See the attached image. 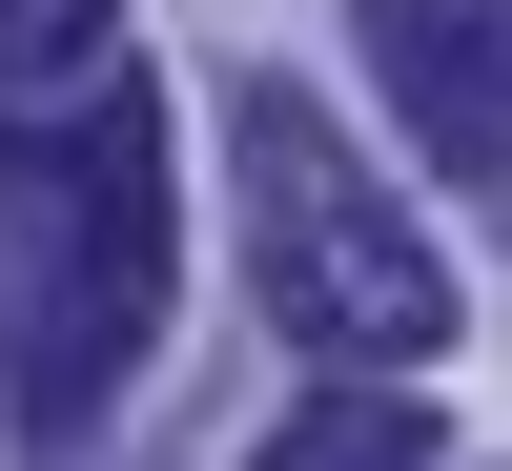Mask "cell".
<instances>
[{"instance_id": "1", "label": "cell", "mask_w": 512, "mask_h": 471, "mask_svg": "<svg viewBox=\"0 0 512 471\" xmlns=\"http://www.w3.org/2000/svg\"><path fill=\"white\" fill-rule=\"evenodd\" d=\"M164 267H185V226H164V123L144 82H103V103L62 123H0V390H21L41 451H82L123 410V369H144L164 328Z\"/></svg>"}, {"instance_id": "2", "label": "cell", "mask_w": 512, "mask_h": 471, "mask_svg": "<svg viewBox=\"0 0 512 471\" xmlns=\"http://www.w3.org/2000/svg\"><path fill=\"white\" fill-rule=\"evenodd\" d=\"M226 185H246V287H267L287 349H328V390H390V369L451 349V267H431V226L328 144V103L246 82V103H226Z\"/></svg>"}, {"instance_id": "3", "label": "cell", "mask_w": 512, "mask_h": 471, "mask_svg": "<svg viewBox=\"0 0 512 471\" xmlns=\"http://www.w3.org/2000/svg\"><path fill=\"white\" fill-rule=\"evenodd\" d=\"M369 62H390V123L431 164L512 185V0H369Z\"/></svg>"}, {"instance_id": "4", "label": "cell", "mask_w": 512, "mask_h": 471, "mask_svg": "<svg viewBox=\"0 0 512 471\" xmlns=\"http://www.w3.org/2000/svg\"><path fill=\"white\" fill-rule=\"evenodd\" d=\"M123 82V0H0V103H103Z\"/></svg>"}, {"instance_id": "5", "label": "cell", "mask_w": 512, "mask_h": 471, "mask_svg": "<svg viewBox=\"0 0 512 471\" xmlns=\"http://www.w3.org/2000/svg\"><path fill=\"white\" fill-rule=\"evenodd\" d=\"M246 471H431V410H410V390H308Z\"/></svg>"}]
</instances>
